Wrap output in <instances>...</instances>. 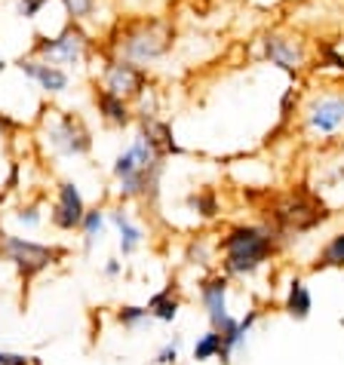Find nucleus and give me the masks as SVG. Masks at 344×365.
<instances>
[{
  "mask_svg": "<svg viewBox=\"0 0 344 365\" xmlns=\"http://www.w3.org/2000/svg\"><path fill=\"white\" fill-rule=\"evenodd\" d=\"M310 307H313L310 289H308L301 279H292V282H289V295H286V310H289V317L308 319V317H310Z\"/></svg>",
  "mask_w": 344,
  "mask_h": 365,
  "instance_id": "nucleus-16",
  "label": "nucleus"
},
{
  "mask_svg": "<svg viewBox=\"0 0 344 365\" xmlns=\"http://www.w3.org/2000/svg\"><path fill=\"white\" fill-rule=\"evenodd\" d=\"M16 71L22 74L25 80L40 89L44 96H62L71 89V71L62 65H53L46 58H37V56H22L16 62Z\"/></svg>",
  "mask_w": 344,
  "mask_h": 365,
  "instance_id": "nucleus-10",
  "label": "nucleus"
},
{
  "mask_svg": "<svg viewBox=\"0 0 344 365\" xmlns=\"http://www.w3.org/2000/svg\"><path fill=\"white\" fill-rule=\"evenodd\" d=\"M261 53L270 65H277L289 74H298L305 71L308 65V46L298 34H289V31H268L261 37Z\"/></svg>",
  "mask_w": 344,
  "mask_h": 365,
  "instance_id": "nucleus-9",
  "label": "nucleus"
},
{
  "mask_svg": "<svg viewBox=\"0 0 344 365\" xmlns=\"http://www.w3.org/2000/svg\"><path fill=\"white\" fill-rule=\"evenodd\" d=\"M148 68H141L129 58H120V56H108L105 53V62L102 71H98V83L105 89H111L114 96H123L126 101H136L145 96L148 89Z\"/></svg>",
  "mask_w": 344,
  "mask_h": 365,
  "instance_id": "nucleus-7",
  "label": "nucleus"
},
{
  "mask_svg": "<svg viewBox=\"0 0 344 365\" xmlns=\"http://www.w3.org/2000/svg\"><path fill=\"white\" fill-rule=\"evenodd\" d=\"M53 4V0H16V16L25 19V22H34V19L44 16V9Z\"/></svg>",
  "mask_w": 344,
  "mask_h": 365,
  "instance_id": "nucleus-22",
  "label": "nucleus"
},
{
  "mask_svg": "<svg viewBox=\"0 0 344 365\" xmlns=\"http://www.w3.org/2000/svg\"><path fill=\"white\" fill-rule=\"evenodd\" d=\"M148 317H151V310H148V307H136V304H126V307H120L117 322H120L123 329H138Z\"/></svg>",
  "mask_w": 344,
  "mask_h": 365,
  "instance_id": "nucleus-21",
  "label": "nucleus"
},
{
  "mask_svg": "<svg viewBox=\"0 0 344 365\" xmlns=\"http://www.w3.org/2000/svg\"><path fill=\"white\" fill-rule=\"evenodd\" d=\"M16 221H19V225H25V227H37V225H40V212H37V206L19 209V212H16Z\"/></svg>",
  "mask_w": 344,
  "mask_h": 365,
  "instance_id": "nucleus-23",
  "label": "nucleus"
},
{
  "mask_svg": "<svg viewBox=\"0 0 344 365\" xmlns=\"http://www.w3.org/2000/svg\"><path fill=\"white\" fill-rule=\"evenodd\" d=\"M80 230H84L86 246H93L96 237H102V230H105V212L102 209H86L84 221H80Z\"/></svg>",
  "mask_w": 344,
  "mask_h": 365,
  "instance_id": "nucleus-20",
  "label": "nucleus"
},
{
  "mask_svg": "<svg viewBox=\"0 0 344 365\" xmlns=\"http://www.w3.org/2000/svg\"><path fill=\"white\" fill-rule=\"evenodd\" d=\"M16 129H19V123H16V120H13V117H9V114H6V110H0V138L13 135V133H16Z\"/></svg>",
  "mask_w": 344,
  "mask_h": 365,
  "instance_id": "nucleus-27",
  "label": "nucleus"
},
{
  "mask_svg": "<svg viewBox=\"0 0 344 365\" xmlns=\"http://www.w3.org/2000/svg\"><path fill=\"white\" fill-rule=\"evenodd\" d=\"M191 202H194V206H197V209H203V215H216V212H218V206H216V197H212V194H203V197H194V200H191Z\"/></svg>",
  "mask_w": 344,
  "mask_h": 365,
  "instance_id": "nucleus-25",
  "label": "nucleus"
},
{
  "mask_svg": "<svg viewBox=\"0 0 344 365\" xmlns=\"http://www.w3.org/2000/svg\"><path fill=\"white\" fill-rule=\"evenodd\" d=\"M176 43V25L163 16H133V19H120L111 28L108 43L102 46V53L129 58L141 68L157 65L160 58H166Z\"/></svg>",
  "mask_w": 344,
  "mask_h": 365,
  "instance_id": "nucleus-1",
  "label": "nucleus"
},
{
  "mask_svg": "<svg viewBox=\"0 0 344 365\" xmlns=\"http://www.w3.org/2000/svg\"><path fill=\"white\" fill-rule=\"evenodd\" d=\"M53 117L44 120V138L53 154L59 157H86L93 150V133L84 117L71 110H49Z\"/></svg>",
  "mask_w": 344,
  "mask_h": 365,
  "instance_id": "nucleus-6",
  "label": "nucleus"
},
{
  "mask_svg": "<svg viewBox=\"0 0 344 365\" xmlns=\"http://www.w3.org/2000/svg\"><path fill=\"white\" fill-rule=\"evenodd\" d=\"M200 301L206 307V317L212 326H218L228 317V279L225 277H212L200 282Z\"/></svg>",
  "mask_w": 344,
  "mask_h": 365,
  "instance_id": "nucleus-13",
  "label": "nucleus"
},
{
  "mask_svg": "<svg viewBox=\"0 0 344 365\" xmlns=\"http://www.w3.org/2000/svg\"><path fill=\"white\" fill-rule=\"evenodd\" d=\"M305 126L313 135L329 138L344 129V93H320L308 101Z\"/></svg>",
  "mask_w": 344,
  "mask_h": 365,
  "instance_id": "nucleus-8",
  "label": "nucleus"
},
{
  "mask_svg": "<svg viewBox=\"0 0 344 365\" xmlns=\"http://www.w3.org/2000/svg\"><path fill=\"white\" fill-rule=\"evenodd\" d=\"M148 310H151V317L160 319V322H172L178 317V298L172 295V286L163 289V292H157L154 298L148 301Z\"/></svg>",
  "mask_w": 344,
  "mask_h": 365,
  "instance_id": "nucleus-17",
  "label": "nucleus"
},
{
  "mask_svg": "<svg viewBox=\"0 0 344 365\" xmlns=\"http://www.w3.org/2000/svg\"><path fill=\"white\" fill-rule=\"evenodd\" d=\"M0 365H31V356H22V353H6V350H0Z\"/></svg>",
  "mask_w": 344,
  "mask_h": 365,
  "instance_id": "nucleus-26",
  "label": "nucleus"
},
{
  "mask_svg": "<svg viewBox=\"0 0 344 365\" xmlns=\"http://www.w3.org/2000/svg\"><path fill=\"white\" fill-rule=\"evenodd\" d=\"M163 160L166 157L160 154L154 141L145 135V129H138L136 138L129 141V148L123 154H117L114 166H111L117 185H120V197L133 200V197H145L148 190H154Z\"/></svg>",
  "mask_w": 344,
  "mask_h": 365,
  "instance_id": "nucleus-2",
  "label": "nucleus"
},
{
  "mask_svg": "<svg viewBox=\"0 0 344 365\" xmlns=\"http://www.w3.org/2000/svg\"><path fill=\"white\" fill-rule=\"evenodd\" d=\"M108 218H111V225L120 230V252H123V255H133V252L141 246V240H145L141 227L133 225V218H129L123 209H111Z\"/></svg>",
  "mask_w": 344,
  "mask_h": 365,
  "instance_id": "nucleus-14",
  "label": "nucleus"
},
{
  "mask_svg": "<svg viewBox=\"0 0 344 365\" xmlns=\"http://www.w3.org/2000/svg\"><path fill=\"white\" fill-rule=\"evenodd\" d=\"M6 68H9V65H6V58H4V56H0V77H4V74H6Z\"/></svg>",
  "mask_w": 344,
  "mask_h": 365,
  "instance_id": "nucleus-29",
  "label": "nucleus"
},
{
  "mask_svg": "<svg viewBox=\"0 0 344 365\" xmlns=\"http://www.w3.org/2000/svg\"><path fill=\"white\" fill-rule=\"evenodd\" d=\"M178 359V341H172V344H166L163 350L157 353V365H172Z\"/></svg>",
  "mask_w": 344,
  "mask_h": 365,
  "instance_id": "nucleus-24",
  "label": "nucleus"
},
{
  "mask_svg": "<svg viewBox=\"0 0 344 365\" xmlns=\"http://www.w3.org/2000/svg\"><path fill=\"white\" fill-rule=\"evenodd\" d=\"M105 273H108V277H117V273H120V261H114V258H111L108 264H105Z\"/></svg>",
  "mask_w": 344,
  "mask_h": 365,
  "instance_id": "nucleus-28",
  "label": "nucleus"
},
{
  "mask_svg": "<svg viewBox=\"0 0 344 365\" xmlns=\"http://www.w3.org/2000/svg\"><path fill=\"white\" fill-rule=\"evenodd\" d=\"M320 267H344V230L335 233V237L326 242V249L320 252L317 270H320Z\"/></svg>",
  "mask_w": 344,
  "mask_h": 365,
  "instance_id": "nucleus-18",
  "label": "nucleus"
},
{
  "mask_svg": "<svg viewBox=\"0 0 344 365\" xmlns=\"http://www.w3.org/2000/svg\"><path fill=\"white\" fill-rule=\"evenodd\" d=\"M221 356V331L218 329H209L203 338L194 344V359L197 362H206V359H216Z\"/></svg>",
  "mask_w": 344,
  "mask_h": 365,
  "instance_id": "nucleus-19",
  "label": "nucleus"
},
{
  "mask_svg": "<svg viewBox=\"0 0 344 365\" xmlns=\"http://www.w3.org/2000/svg\"><path fill=\"white\" fill-rule=\"evenodd\" d=\"M274 242H277V237L270 227H246V225L234 227L225 237V242H221V246H225L228 273H240V277L256 273L270 258Z\"/></svg>",
  "mask_w": 344,
  "mask_h": 365,
  "instance_id": "nucleus-3",
  "label": "nucleus"
},
{
  "mask_svg": "<svg viewBox=\"0 0 344 365\" xmlns=\"http://www.w3.org/2000/svg\"><path fill=\"white\" fill-rule=\"evenodd\" d=\"M0 255L19 270V277L28 286L37 273H44L49 264L62 261L68 255V249L59 246H44V242L25 240V237H13V233H0Z\"/></svg>",
  "mask_w": 344,
  "mask_h": 365,
  "instance_id": "nucleus-5",
  "label": "nucleus"
},
{
  "mask_svg": "<svg viewBox=\"0 0 344 365\" xmlns=\"http://www.w3.org/2000/svg\"><path fill=\"white\" fill-rule=\"evenodd\" d=\"M84 215H86V202H84V197H80L77 185H74V181H59L49 221H53L59 230H80V221H84Z\"/></svg>",
  "mask_w": 344,
  "mask_h": 365,
  "instance_id": "nucleus-11",
  "label": "nucleus"
},
{
  "mask_svg": "<svg viewBox=\"0 0 344 365\" xmlns=\"http://www.w3.org/2000/svg\"><path fill=\"white\" fill-rule=\"evenodd\" d=\"M59 6H62V13L68 16V22L86 28L98 16V9H102V0H59Z\"/></svg>",
  "mask_w": 344,
  "mask_h": 365,
  "instance_id": "nucleus-15",
  "label": "nucleus"
},
{
  "mask_svg": "<svg viewBox=\"0 0 344 365\" xmlns=\"http://www.w3.org/2000/svg\"><path fill=\"white\" fill-rule=\"evenodd\" d=\"M93 105L108 126L126 129V126H133V120H136L133 105H129L123 96H114L111 89H105L102 83H96V89H93Z\"/></svg>",
  "mask_w": 344,
  "mask_h": 365,
  "instance_id": "nucleus-12",
  "label": "nucleus"
},
{
  "mask_svg": "<svg viewBox=\"0 0 344 365\" xmlns=\"http://www.w3.org/2000/svg\"><path fill=\"white\" fill-rule=\"evenodd\" d=\"M93 53H98L96 37L84 25H74V22H68L56 34L34 37V46H31V56L46 58V62L62 65V68H80L84 62H89Z\"/></svg>",
  "mask_w": 344,
  "mask_h": 365,
  "instance_id": "nucleus-4",
  "label": "nucleus"
}]
</instances>
